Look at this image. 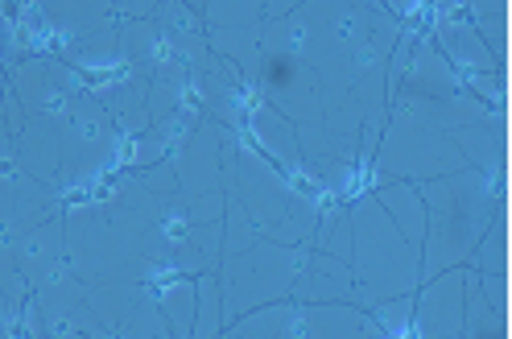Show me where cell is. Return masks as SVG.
I'll return each mask as SVG.
<instances>
[{"mask_svg":"<svg viewBox=\"0 0 512 339\" xmlns=\"http://www.w3.org/2000/svg\"><path fill=\"white\" fill-rule=\"evenodd\" d=\"M426 203V240H422V282L467 265L475 244L484 240L492 220L504 211V174L459 170L446 178L418 182Z\"/></svg>","mask_w":512,"mask_h":339,"instance_id":"cell-1","label":"cell"},{"mask_svg":"<svg viewBox=\"0 0 512 339\" xmlns=\"http://www.w3.org/2000/svg\"><path fill=\"white\" fill-rule=\"evenodd\" d=\"M223 195L236 199L252 228L277 244H310L318 232V199L302 182L269 166L244 137L223 129Z\"/></svg>","mask_w":512,"mask_h":339,"instance_id":"cell-2","label":"cell"},{"mask_svg":"<svg viewBox=\"0 0 512 339\" xmlns=\"http://www.w3.org/2000/svg\"><path fill=\"white\" fill-rule=\"evenodd\" d=\"M351 215V273H356V302L360 311H372L384 298H405L422 286V253L409 249L405 236L393 228L384 207L372 191L347 203Z\"/></svg>","mask_w":512,"mask_h":339,"instance_id":"cell-3","label":"cell"},{"mask_svg":"<svg viewBox=\"0 0 512 339\" xmlns=\"http://www.w3.org/2000/svg\"><path fill=\"white\" fill-rule=\"evenodd\" d=\"M310 244H277V240H256L248 253L223 257L219 261V294H223V327L232 319L261 311L269 302L294 298L298 273L306 265Z\"/></svg>","mask_w":512,"mask_h":339,"instance_id":"cell-4","label":"cell"},{"mask_svg":"<svg viewBox=\"0 0 512 339\" xmlns=\"http://www.w3.org/2000/svg\"><path fill=\"white\" fill-rule=\"evenodd\" d=\"M62 120V170H58V195H75L91 182H100L116 170H124L128 158V137L112 125L104 104L83 91L71 108L58 116Z\"/></svg>","mask_w":512,"mask_h":339,"instance_id":"cell-5","label":"cell"},{"mask_svg":"<svg viewBox=\"0 0 512 339\" xmlns=\"http://www.w3.org/2000/svg\"><path fill=\"white\" fill-rule=\"evenodd\" d=\"M368 170L380 174V182H430V178L467 170V162L446 133H438L434 125L401 108H389V120H384V133L376 141Z\"/></svg>","mask_w":512,"mask_h":339,"instance_id":"cell-6","label":"cell"},{"mask_svg":"<svg viewBox=\"0 0 512 339\" xmlns=\"http://www.w3.org/2000/svg\"><path fill=\"white\" fill-rule=\"evenodd\" d=\"M199 13H203L207 50L215 58H223L228 67H236L244 83L256 87L261 63H265V50H261L265 13H261V5H256V0H215V5H199Z\"/></svg>","mask_w":512,"mask_h":339,"instance_id":"cell-7","label":"cell"},{"mask_svg":"<svg viewBox=\"0 0 512 339\" xmlns=\"http://www.w3.org/2000/svg\"><path fill=\"white\" fill-rule=\"evenodd\" d=\"M9 91L17 96L25 116H62L71 108V100H79L87 83L75 67H67L58 54H25L9 67L5 75Z\"/></svg>","mask_w":512,"mask_h":339,"instance_id":"cell-8","label":"cell"},{"mask_svg":"<svg viewBox=\"0 0 512 339\" xmlns=\"http://www.w3.org/2000/svg\"><path fill=\"white\" fill-rule=\"evenodd\" d=\"M178 170V199L199 203L207 195H223V129L211 116L199 120V129L190 133V141L170 153Z\"/></svg>","mask_w":512,"mask_h":339,"instance_id":"cell-9","label":"cell"},{"mask_svg":"<svg viewBox=\"0 0 512 339\" xmlns=\"http://www.w3.org/2000/svg\"><path fill=\"white\" fill-rule=\"evenodd\" d=\"M463 277L467 265L446 269L413 290V323L418 339H459L463 335Z\"/></svg>","mask_w":512,"mask_h":339,"instance_id":"cell-10","label":"cell"},{"mask_svg":"<svg viewBox=\"0 0 512 339\" xmlns=\"http://www.w3.org/2000/svg\"><path fill=\"white\" fill-rule=\"evenodd\" d=\"M0 244H5V253L21 269L29 290H38V286L50 282V277L71 269L67 265V236H62V211H54L50 220H42V224H29V228L13 232L9 240H0Z\"/></svg>","mask_w":512,"mask_h":339,"instance_id":"cell-11","label":"cell"},{"mask_svg":"<svg viewBox=\"0 0 512 339\" xmlns=\"http://www.w3.org/2000/svg\"><path fill=\"white\" fill-rule=\"evenodd\" d=\"M430 42L438 46V54L446 58V63L455 67V75L463 79V87H471L475 79H484V75H504V67L488 54V46L479 42V34L471 29L467 13H459L455 5L446 9V13H438Z\"/></svg>","mask_w":512,"mask_h":339,"instance_id":"cell-12","label":"cell"},{"mask_svg":"<svg viewBox=\"0 0 512 339\" xmlns=\"http://www.w3.org/2000/svg\"><path fill=\"white\" fill-rule=\"evenodd\" d=\"M244 141L261 153L269 166H277L285 178L302 182V149H298V129L290 125L285 116H277L265 100L261 91H256V100L248 108V120H244Z\"/></svg>","mask_w":512,"mask_h":339,"instance_id":"cell-13","label":"cell"},{"mask_svg":"<svg viewBox=\"0 0 512 339\" xmlns=\"http://www.w3.org/2000/svg\"><path fill=\"white\" fill-rule=\"evenodd\" d=\"M58 211V195L42 187L38 178H29L17 162L0 166V240H9L13 232L42 224Z\"/></svg>","mask_w":512,"mask_h":339,"instance_id":"cell-14","label":"cell"},{"mask_svg":"<svg viewBox=\"0 0 512 339\" xmlns=\"http://www.w3.org/2000/svg\"><path fill=\"white\" fill-rule=\"evenodd\" d=\"M34 306H38L42 331H62V335H91L95 331L87 290H83V282L71 269L50 277L46 286H38L34 290Z\"/></svg>","mask_w":512,"mask_h":339,"instance_id":"cell-15","label":"cell"},{"mask_svg":"<svg viewBox=\"0 0 512 339\" xmlns=\"http://www.w3.org/2000/svg\"><path fill=\"white\" fill-rule=\"evenodd\" d=\"M17 166L38 178L42 187H58V170H62V120L58 116H25L21 133L13 137ZM58 195V191H54Z\"/></svg>","mask_w":512,"mask_h":339,"instance_id":"cell-16","label":"cell"},{"mask_svg":"<svg viewBox=\"0 0 512 339\" xmlns=\"http://www.w3.org/2000/svg\"><path fill=\"white\" fill-rule=\"evenodd\" d=\"M54 54H58L67 67H75V71L83 75V83L128 71L124 42H120V29H116V25H104V29H95V34H83V38H75V42H62Z\"/></svg>","mask_w":512,"mask_h":339,"instance_id":"cell-17","label":"cell"},{"mask_svg":"<svg viewBox=\"0 0 512 339\" xmlns=\"http://www.w3.org/2000/svg\"><path fill=\"white\" fill-rule=\"evenodd\" d=\"M219 261H223V220H215V224H186L174 236V244H170L166 277L219 273Z\"/></svg>","mask_w":512,"mask_h":339,"instance_id":"cell-18","label":"cell"},{"mask_svg":"<svg viewBox=\"0 0 512 339\" xmlns=\"http://www.w3.org/2000/svg\"><path fill=\"white\" fill-rule=\"evenodd\" d=\"M294 302H356V273L347 261L310 249L294 286Z\"/></svg>","mask_w":512,"mask_h":339,"instance_id":"cell-19","label":"cell"},{"mask_svg":"<svg viewBox=\"0 0 512 339\" xmlns=\"http://www.w3.org/2000/svg\"><path fill=\"white\" fill-rule=\"evenodd\" d=\"M34 17L58 38V46L95 34L104 25H116L108 0H50V5H34Z\"/></svg>","mask_w":512,"mask_h":339,"instance_id":"cell-20","label":"cell"},{"mask_svg":"<svg viewBox=\"0 0 512 339\" xmlns=\"http://www.w3.org/2000/svg\"><path fill=\"white\" fill-rule=\"evenodd\" d=\"M372 199L384 207V215H389L393 228L405 236L409 249L422 253V240H426V203L418 195V182H376Z\"/></svg>","mask_w":512,"mask_h":339,"instance_id":"cell-21","label":"cell"},{"mask_svg":"<svg viewBox=\"0 0 512 339\" xmlns=\"http://www.w3.org/2000/svg\"><path fill=\"white\" fill-rule=\"evenodd\" d=\"M463 153V162L471 170H484V174H504V108H492L484 120L459 129L451 137Z\"/></svg>","mask_w":512,"mask_h":339,"instance_id":"cell-22","label":"cell"},{"mask_svg":"<svg viewBox=\"0 0 512 339\" xmlns=\"http://www.w3.org/2000/svg\"><path fill=\"white\" fill-rule=\"evenodd\" d=\"M306 339H364L372 315L351 302H302Z\"/></svg>","mask_w":512,"mask_h":339,"instance_id":"cell-23","label":"cell"},{"mask_svg":"<svg viewBox=\"0 0 512 339\" xmlns=\"http://www.w3.org/2000/svg\"><path fill=\"white\" fill-rule=\"evenodd\" d=\"M153 298L170 335L190 339L195 331V277H162V282H153Z\"/></svg>","mask_w":512,"mask_h":339,"instance_id":"cell-24","label":"cell"},{"mask_svg":"<svg viewBox=\"0 0 512 339\" xmlns=\"http://www.w3.org/2000/svg\"><path fill=\"white\" fill-rule=\"evenodd\" d=\"M467 21H471V29L479 34V42L488 46V54L504 67V54H508V46H504L508 5H504V0H475V5H467Z\"/></svg>","mask_w":512,"mask_h":339,"instance_id":"cell-25","label":"cell"},{"mask_svg":"<svg viewBox=\"0 0 512 339\" xmlns=\"http://www.w3.org/2000/svg\"><path fill=\"white\" fill-rule=\"evenodd\" d=\"M223 331V294H219V277L203 273L195 277V331L190 339H215Z\"/></svg>","mask_w":512,"mask_h":339,"instance_id":"cell-26","label":"cell"},{"mask_svg":"<svg viewBox=\"0 0 512 339\" xmlns=\"http://www.w3.org/2000/svg\"><path fill=\"white\" fill-rule=\"evenodd\" d=\"M290 302H294V298L269 302V306H261V311H248V315L232 319L215 339H277V327H281L285 311H290Z\"/></svg>","mask_w":512,"mask_h":339,"instance_id":"cell-27","label":"cell"},{"mask_svg":"<svg viewBox=\"0 0 512 339\" xmlns=\"http://www.w3.org/2000/svg\"><path fill=\"white\" fill-rule=\"evenodd\" d=\"M504 211L492 220V228L484 232V240L475 244V253L467 257V269H475L479 277H504Z\"/></svg>","mask_w":512,"mask_h":339,"instance_id":"cell-28","label":"cell"},{"mask_svg":"<svg viewBox=\"0 0 512 339\" xmlns=\"http://www.w3.org/2000/svg\"><path fill=\"white\" fill-rule=\"evenodd\" d=\"M256 240H265L261 232L252 228V220H248V211L236 203V199H228L223 203V257H236V253H248Z\"/></svg>","mask_w":512,"mask_h":339,"instance_id":"cell-29","label":"cell"},{"mask_svg":"<svg viewBox=\"0 0 512 339\" xmlns=\"http://www.w3.org/2000/svg\"><path fill=\"white\" fill-rule=\"evenodd\" d=\"M368 315H372V323H376L384 335H405L409 323H413V294H405V298H384V302L372 306Z\"/></svg>","mask_w":512,"mask_h":339,"instance_id":"cell-30","label":"cell"},{"mask_svg":"<svg viewBox=\"0 0 512 339\" xmlns=\"http://www.w3.org/2000/svg\"><path fill=\"white\" fill-rule=\"evenodd\" d=\"M277 339H306V327H302V302H290L281 327H277Z\"/></svg>","mask_w":512,"mask_h":339,"instance_id":"cell-31","label":"cell"},{"mask_svg":"<svg viewBox=\"0 0 512 339\" xmlns=\"http://www.w3.org/2000/svg\"><path fill=\"white\" fill-rule=\"evenodd\" d=\"M42 339H87V335H62V331H42Z\"/></svg>","mask_w":512,"mask_h":339,"instance_id":"cell-32","label":"cell"},{"mask_svg":"<svg viewBox=\"0 0 512 339\" xmlns=\"http://www.w3.org/2000/svg\"><path fill=\"white\" fill-rule=\"evenodd\" d=\"M0 339H9V331H5V327H0Z\"/></svg>","mask_w":512,"mask_h":339,"instance_id":"cell-33","label":"cell"}]
</instances>
